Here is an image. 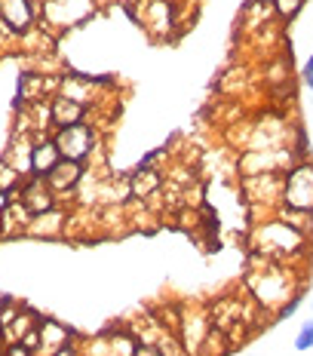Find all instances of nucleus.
<instances>
[{"mask_svg": "<svg viewBox=\"0 0 313 356\" xmlns=\"http://www.w3.org/2000/svg\"><path fill=\"white\" fill-rule=\"evenodd\" d=\"M255 236H258V252H264L273 261H282L286 255L307 246V234H301L289 221H267L264 227L255 231Z\"/></svg>", "mask_w": 313, "mask_h": 356, "instance_id": "f257e3e1", "label": "nucleus"}, {"mask_svg": "<svg viewBox=\"0 0 313 356\" xmlns=\"http://www.w3.org/2000/svg\"><path fill=\"white\" fill-rule=\"evenodd\" d=\"M280 200L292 212H313V163L310 160H298L295 166H289V172L282 175Z\"/></svg>", "mask_w": 313, "mask_h": 356, "instance_id": "f03ea898", "label": "nucleus"}, {"mask_svg": "<svg viewBox=\"0 0 313 356\" xmlns=\"http://www.w3.org/2000/svg\"><path fill=\"white\" fill-rule=\"evenodd\" d=\"M52 142H56L58 154L65 160L74 163H86L99 147V132H95L93 123H74V126H62V129L52 132Z\"/></svg>", "mask_w": 313, "mask_h": 356, "instance_id": "7ed1b4c3", "label": "nucleus"}, {"mask_svg": "<svg viewBox=\"0 0 313 356\" xmlns=\"http://www.w3.org/2000/svg\"><path fill=\"white\" fill-rule=\"evenodd\" d=\"M19 203L25 206L28 215H40V212H49L58 206V197L49 191V184L43 181L40 175H28L19 188Z\"/></svg>", "mask_w": 313, "mask_h": 356, "instance_id": "20e7f679", "label": "nucleus"}, {"mask_svg": "<svg viewBox=\"0 0 313 356\" xmlns=\"http://www.w3.org/2000/svg\"><path fill=\"white\" fill-rule=\"evenodd\" d=\"M37 22V0H0V25L13 34L31 31Z\"/></svg>", "mask_w": 313, "mask_h": 356, "instance_id": "39448f33", "label": "nucleus"}, {"mask_svg": "<svg viewBox=\"0 0 313 356\" xmlns=\"http://www.w3.org/2000/svg\"><path fill=\"white\" fill-rule=\"evenodd\" d=\"M83 175H86V169H83V163H74V160H58L56 166L49 169L47 175H43V181L49 184V191L56 197H65V194H74V191L80 188V181H83Z\"/></svg>", "mask_w": 313, "mask_h": 356, "instance_id": "423d86ee", "label": "nucleus"}, {"mask_svg": "<svg viewBox=\"0 0 313 356\" xmlns=\"http://www.w3.org/2000/svg\"><path fill=\"white\" fill-rule=\"evenodd\" d=\"M86 111H89V105H83V102L71 99V95H65V92H56L49 99V126L52 129H62V126L83 123Z\"/></svg>", "mask_w": 313, "mask_h": 356, "instance_id": "0eeeda50", "label": "nucleus"}, {"mask_svg": "<svg viewBox=\"0 0 313 356\" xmlns=\"http://www.w3.org/2000/svg\"><path fill=\"white\" fill-rule=\"evenodd\" d=\"M37 338H40V344H37L34 356H52L58 347L71 344L74 329H68V325L58 323V320H40L37 323Z\"/></svg>", "mask_w": 313, "mask_h": 356, "instance_id": "6e6552de", "label": "nucleus"}, {"mask_svg": "<svg viewBox=\"0 0 313 356\" xmlns=\"http://www.w3.org/2000/svg\"><path fill=\"white\" fill-rule=\"evenodd\" d=\"M58 160H62V154H58L56 142H52L49 136H43V132H37L34 145H31V175H40L43 178Z\"/></svg>", "mask_w": 313, "mask_h": 356, "instance_id": "1a4fd4ad", "label": "nucleus"}, {"mask_svg": "<svg viewBox=\"0 0 313 356\" xmlns=\"http://www.w3.org/2000/svg\"><path fill=\"white\" fill-rule=\"evenodd\" d=\"M65 212L58 209H49V212H40V215H31V221H28L25 234L31 236H62L65 234Z\"/></svg>", "mask_w": 313, "mask_h": 356, "instance_id": "9d476101", "label": "nucleus"}, {"mask_svg": "<svg viewBox=\"0 0 313 356\" xmlns=\"http://www.w3.org/2000/svg\"><path fill=\"white\" fill-rule=\"evenodd\" d=\"M43 92H47V80L40 74H22L19 86H16V108H34L43 102Z\"/></svg>", "mask_w": 313, "mask_h": 356, "instance_id": "9b49d317", "label": "nucleus"}, {"mask_svg": "<svg viewBox=\"0 0 313 356\" xmlns=\"http://www.w3.org/2000/svg\"><path fill=\"white\" fill-rule=\"evenodd\" d=\"M160 184H163V175L156 172V169H151V166H147V169L136 166V172L129 175V194L145 200V197H151L154 191L160 188Z\"/></svg>", "mask_w": 313, "mask_h": 356, "instance_id": "f8f14e48", "label": "nucleus"}, {"mask_svg": "<svg viewBox=\"0 0 313 356\" xmlns=\"http://www.w3.org/2000/svg\"><path fill=\"white\" fill-rule=\"evenodd\" d=\"M28 175H22L19 169H13L6 160H0V191H6V194H19L22 181H25Z\"/></svg>", "mask_w": 313, "mask_h": 356, "instance_id": "ddd939ff", "label": "nucleus"}, {"mask_svg": "<svg viewBox=\"0 0 313 356\" xmlns=\"http://www.w3.org/2000/svg\"><path fill=\"white\" fill-rule=\"evenodd\" d=\"M271 3H273V10H277V16H280V19L292 22L298 13L304 10V3H307V0H271Z\"/></svg>", "mask_w": 313, "mask_h": 356, "instance_id": "4468645a", "label": "nucleus"}, {"mask_svg": "<svg viewBox=\"0 0 313 356\" xmlns=\"http://www.w3.org/2000/svg\"><path fill=\"white\" fill-rule=\"evenodd\" d=\"M313 347V316L307 323H301V329H298V335H295V350H310Z\"/></svg>", "mask_w": 313, "mask_h": 356, "instance_id": "2eb2a0df", "label": "nucleus"}, {"mask_svg": "<svg viewBox=\"0 0 313 356\" xmlns=\"http://www.w3.org/2000/svg\"><path fill=\"white\" fill-rule=\"evenodd\" d=\"M132 356H166L160 350V344H145V341H138L136 344V353Z\"/></svg>", "mask_w": 313, "mask_h": 356, "instance_id": "dca6fc26", "label": "nucleus"}, {"mask_svg": "<svg viewBox=\"0 0 313 356\" xmlns=\"http://www.w3.org/2000/svg\"><path fill=\"white\" fill-rule=\"evenodd\" d=\"M3 356H34V350H31V347H25V344H22V341H16V344H10V347H6Z\"/></svg>", "mask_w": 313, "mask_h": 356, "instance_id": "f3484780", "label": "nucleus"}, {"mask_svg": "<svg viewBox=\"0 0 313 356\" xmlns=\"http://www.w3.org/2000/svg\"><path fill=\"white\" fill-rule=\"evenodd\" d=\"M301 77H304V83H307L313 89V56L307 58V65H304V71H301Z\"/></svg>", "mask_w": 313, "mask_h": 356, "instance_id": "a211bd4d", "label": "nucleus"}, {"mask_svg": "<svg viewBox=\"0 0 313 356\" xmlns=\"http://www.w3.org/2000/svg\"><path fill=\"white\" fill-rule=\"evenodd\" d=\"M52 356H77V347H74V344H65V347H58V350L52 353Z\"/></svg>", "mask_w": 313, "mask_h": 356, "instance_id": "6ab92c4d", "label": "nucleus"}, {"mask_svg": "<svg viewBox=\"0 0 313 356\" xmlns=\"http://www.w3.org/2000/svg\"><path fill=\"white\" fill-rule=\"evenodd\" d=\"M3 332H6V325H3V323H0V338H3Z\"/></svg>", "mask_w": 313, "mask_h": 356, "instance_id": "aec40b11", "label": "nucleus"}, {"mask_svg": "<svg viewBox=\"0 0 313 356\" xmlns=\"http://www.w3.org/2000/svg\"><path fill=\"white\" fill-rule=\"evenodd\" d=\"M0 356H3V353H0Z\"/></svg>", "mask_w": 313, "mask_h": 356, "instance_id": "412c9836", "label": "nucleus"}]
</instances>
